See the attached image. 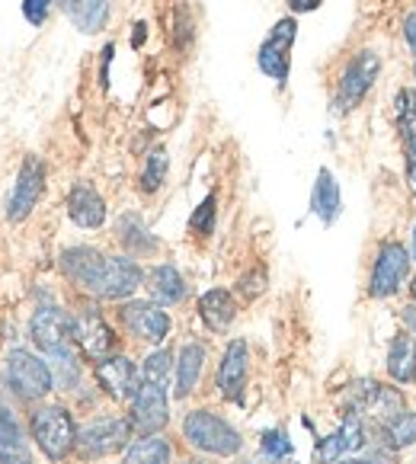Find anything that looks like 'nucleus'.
Returning <instances> with one entry per match:
<instances>
[{
  "instance_id": "f257e3e1",
  "label": "nucleus",
  "mask_w": 416,
  "mask_h": 464,
  "mask_svg": "<svg viewBox=\"0 0 416 464\" xmlns=\"http://www.w3.org/2000/svg\"><path fill=\"white\" fill-rule=\"evenodd\" d=\"M183 439L192 445V449L205 451V455H215V458H231L244 449V439L240 432L227 423L225 417L212 413V410H189L183 417Z\"/></svg>"
},
{
  "instance_id": "f03ea898",
  "label": "nucleus",
  "mask_w": 416,
  "mask_h": 464,
  "mask_svg": "<svg viewBox=\"0 0 416 464\" xmlns=\"http://www.w3.org/2000/svg\"><path fill=\"white\" fill-rule=\"evenodd\" d=\"M378 74H382V55L375 48H359L353 58L346 62V68L340 71V81H336V93H334V110L340 116L359 110L365 96L372 93Z\"/></svg>"
},
{
  "instance_id": "7ed1b4c3",
  "label": "nucleus",
  "mask_w": 416,
  "mask_h": 464,
  "mask_svg": "<svg viewBox=\"0 0 416 464\" xmlns=\"http://www.w3.org/2000/svg\"><path fill=\"white\" fill-rule=\"evenodd\" d=\"M33 439L48 461H64L77 449V423L62 403H48L33 413Z\"/></svg>"
},
{
  "instance_id": "20e7f679",
  "label": "nucleus",
  "mask_w": 416,
  "mask_h": 464,
  "mask_svg": "<svg viewBox=\"0 0 416 464\" xmlns=\"http://www.w3.org/2000/svg\"><path fill=\"white\" fill-rule=\"evenodd\" d=\"M410 250L401 240H382L375 246V260H372V273H369V298L375 301H388L407 285L410 279Z\"/></svg>"
},
{
  "instance_id": "39448f33",
  "label": "nucleus",
  "mask_w": 416,
  "mask_h": 464,
  "mask_svg": "<svg viewBox=\"0 0 416 464\" xmlns=\"http://www.w3.org/2000/svg\"><path fill=\"white\" fill-rule=\"evenodd\" d=\"M10 391L20 394L23 401H39L48 391H55V375H52V365L35 359L26 349H14L7 355V369H4Z\"/></svg>"
},
{
  "instance_id": "423d86ee",
  "label": "nucleus",
  "mask_w": 416,
  "mask_h": 464,
  "mask_svg": "<svg viewBox=\"0 0 416 464\" xmlns=\"http://www.w3.org/2000/svg\"><path fill=\"white\" fill-rule=\"evenodd\" d=\"M131 420L100 417L77 430V451L81 458H110L131 445Z\"/></svg>"
},
{
  "instance_id": "0eeeda50",
  "label": "nucleus",
  "mask_w": 416,
  "mask_h": 464,
  "mask_svg": "<svg viewBox=\"0 0 416 464\" xmlns=\"http://www.w3.org/2000/svg\"><path fill=\"white\" fill-rule=\"evenodd\" d=\"M295 39H298V23H295V16H285V20H279L273 29H269V35L263 39V45H259V52H256L259 71H263L269 81L279 83V87L288 83Z\"/></svg>"
},
{
  "instance_id": "6e6552de",
  "label": "nucleus",
  "mask_w": 416,
  "mask_h": 464,
  "mask_svg": "<svg viewBox=\"0 0 416 464\" xmlns=\"http://www.w3.org/2000/svg\"><path fill=\"white\" fill-rule=\"evenodd\" d=\"M119 321L129 330V336L148 343V346H160L170 336V314L164 311V304L158 301H125L119 307Z\"/></svg>"
},
{
  "instance_id": "1a4fd4ad",
  "label": "nucleus",
  "mask_w": 416,
  "mask_h": 464,
  "mask_svg": "<svg viewBox=\"0 0 416 464\" xmlns=\"http://www.w3.org/2000/svg\"><path fill=\"white\" fill-rule=\"evenodd\" d=\"M131 430L138 436H158L170 423V401H167V384L141 382V388L131 397Z\"/></svg>"
},
{
  "instance_id": "9d476101",
  "label": "nucleus",
  "mask_w": 416,
  "mask_h": 464,
  "mask_svg": "<svg viewBox=\"0 0 416 464\" xmlns=\"http://www.w3.org/2000/svg\"><path fill=\"white\" fill-rule=\"evenodd\" d=\"M29 336L33 343L42 349V353H62V349L71 346L74 340V317L64 311V307L55 304H45V307H35L33 321H29Z\"/></svg>"
},
{
  "instance_id": "9b49d317",
  "label": "nucleus",
  "mask_w": 416,
  "mask_h": 464,
  "mask_svg": "<svg viewBox=\"0 0 416 464\" xmlns=\"http://www.w3.org/2000/svg\"><path fill=\"white\" fill-rule=\"evenodd\" d=\"M369 445V432L362 423L359 413H343V423L336 426L330 436L317 439L314 445V461L317 464H336L340 458H349Z\"/></svg>"
},
{
  "instance_id": "f8f14e48",
  "label": "nucleus",
  "mask_w": 416,
  "mask_h": 464,
  "mask_svg": "<svg viewBox=\"0 0 416 464\" xmlns=\"http://www.w3.org/2000/svg\"><path fill=\"white\" fill-rule=\"evenodd\" d=\"M42 192H45V164H42L35 154H26L20 173H16L14 192L7 198V218L23 221L33 215V208L39 205Z\"/></svg>"
},
{
  "instance_id": "ddd939ff",
  "label": "nucleus",
  "mask_w": 416,
  "mask_h": 464,
  "mask_svg": "<svg viewBox=\"0 0 416 464\" xmlns=\"http://www.w3.org/2000/svg\"><path fill=\"white\" fill-rule=\"evenodd\" d=\"M93 375L96 384L102 388V394L112 397V401H131L135 391L141 388V372L135 369V362H131L129 355H119V353L100 359Z\"/></svg>"
},
{
  "instance_id": "4468645a",
  "label": "nucleus",
  "mask_w": 416,
  "mask_h": 464,
  "mask_svg": "<svg viewBox=\"0 0 416 464\" xmlns=\"http://www.w3.org/2000/svg\"><path fill=\"white\" fill-rule=\"evenodd\" d=\"M148 279L144 269L135 263V256H106V266H102L100 285H96V298L106 301H125L138 292V285Z\"/></svg>"
},
{
  "instance_id": "2eb2a0df",
  "label": "nucleus",
  "mask_w": 416,
  "mask_h": 464,
  "mask_svg": "<svg viewBox=\"0 0 416 464\" xmlns=\"http://www.w3.org/2000/svg\"><path fill=\"white\" fill-rule=\"evenodd\" d=\"M74 343L83 349L87 359L100 362V359L112 355V349H116V334H112V327L96 307H83L74 317Z\"/></svg>"
},
{
  "instance_id": "dca6fc26",
  "label": "nucleus",
  "mask_w": 416,
  "mask_h": 464,
  "mask_svg": "<svg viewBox=\"0 0 416 464\" xmlns=\"http://www.w3.org/2000/svg\"><path fill=\"white\" fill-rule=\"evenodd\" d=\"M58 266H62L64 279L74 282L77 288H83V292L96 295V285H100V276H102V266H106V253H100L96 246H68V250L62 253V260H58Z\"/></svg>"
},
{
  "instance_id": "f3484780",
  "label": "nucleus",
  "mask_w": 416,
  "mask_h": 464,
  "mask_svg": "<svg viewBox=\"0 0 416 464\" xmlns=\"http://www.w3.org/2000/svg\"><path fill=\"white\" fill-rule=\"evenodd\" d=\"M247 375H250V346L247 340H231L218 362V394L225 401H240L247 391Z\"/></svg>"
},
{
  "instance_id": "a211bd4d",
  "label": "nucleus",
  "mask_w": 416,
  "mask_h": 464,
  "mask_svg": "<svg viewBox=\"0 0 416 464\" xmlns=\"http://www.w3.org/2000/svg\"><path fill=\"white\" fill-rule=\"evenodd\" d=\"M384 372L394 384L401 388H410L416 384V336L410 330L397 334L394 340L388 343V355H384Z\"/></svg>"
},
{
  "instance_id": "6ab92c4d",
  "label": "nucleus",
  "mask_w": 416,
  "mask_h": 464,
  "mask_svg": "<svg viewBox=\"0 0 416 464\" xmlns=\"http://www.w3.org/2000/svg\"><path fill=\"white\" fill-rule=\"evenodd\" d=\"M68 215L77 227L96 231L106 225V202L90 183H74V189L68 192Z\"/></svg>"
},
{
  "instance_id": "aec40b11",
  "label": "nucleus",
  "mask_w": 416,
  "mask_h": 464,
  "mask_svg": "<svg viewBox=\"0 0 416 464\" xmlns=\"http://www.w3.org/2000/svg\"><path fill=\"white\" fill-rule=\"evenodd\" d=\"M311 212H314V218L321 221L324 227H330L343 215L340 183H336V177L327 170V167H321V170H317L314 189H311Z\"/></svg>"
},
{
  "instance_id": "412c9836",
  "label": "nucleus",
  "mask_w": 416,
  "mask_h": 464,
  "mask_svg": "<svg viewBox=\"0 0 416 464\" xmlns=\"http://www.w3.org/2000/svg\"><path fill=\"white\" fill-rule=\"evenodd\" d=\"M148 292H150V301L173 307V304H179V301H186L189 285H186L183 273H179L173 263H158V266L148 273Z\"/></svg>"
},
{
  "instance_id": "4be33fe9",
  "label": "nucleus",
  "mask_w": 416,
  "mask_h": 464,
  "mask_svg": "<svg viewBox=\"0 0 416 464\" xmlns=\"http://www.w3.org/2000/svg\"><path fill=\"white\" fill-rule=\"evenodd\" d=\"M198 317L205 321V327L221 334L234 324L237 317V301L227 288H208V292L198 298Z\"/></svg>"
},
{
  "instance_id": "5701e85b",
  "label": "nucleus",
  "mask_w": 416,
  "mask_h": 464,
  "mask_svg": "<svg viewBox=\"0 0 416 464\" xmlns=\"http://www.w3.org/2000/svg\"><path fill=\"white\" fill-rule=\"evenodd\" d=\"M205 359H208V353H205L202 343H186L183 349H179V359H177V391L173 394L183 401V397H189L192 391L198 388V382H202V372H205Z\"/></svg>"
},
{
  "instance_id": "b1692460",
  "label": "nucleus",
  "mask_w": 416,
  "mask_h": 464,
  "mask_svg": "<svg viewBox=\"0 0 416 464\" xmlns=\"http://www.w3.org/2000/svg\"><path fill=\"white\" fill-rule=\"evenodd\" d=\"M0 464H33V455L23 442L20 423L4 403H0Z\"/></svg>"
},
{
  "instance_id": "393cba45",
  "label": "nucleus",
  "mask_w": 416,
  "mask_h": 464,
  "mask_svg": "<svg viewBox=\"0 0 416 464\" xmlns=\"http://www.w3.org/2000/svg\"><path fill=\"white\" fill-rule=\"evenodd\" d=\"M116 234L125 250H129V256H150V253L160 250V240L144 227V221L138 215H122L116 225Z\"/></svg>"
},
{
  "instance_id": "a878e982",
  "label": "nucleus",
  "mask_w": 416,
  "mask_h": 464,
  "mask_svg": "<svg viewBox=\"0 0 416 464\" xmlns=\"http://www.w3.org/2000/svg\"><path fill=\"white\" fill-rule=\"evenodd\" d=\"M122 464H173V445L164 436H141L125 449Z\"/></svg>"
},
{
  "instance_id": "bb28decb",
  "label": "nucleus",
  "mask_w": 416,
  "mask_h": 464,
  "mask_svg": "<svg viewBox=\"0 0 416 464\" xmlns=\"http://www.w3.org/2000/svg\"><path fill=\"white\" fill-rule=\"evenodd\" d=\"M375 432L394 451L413 449V445H416V410H403L401 417H394L391 423H384V426L375 423Z\"/></svg>"
},
{
  "instance_id": "cd10ccee",
  "label": "nucleus",
  "mask_w": 416,
  "mask_h": 464,
  "mask_svg": "<svg viewBox=\"0 0 416 464\" xmlns=\"http://www.w3.org/2000/svg\"><path fill=\"white\" fill-rule=\"evenodd\" d=\"M110 14H112L110 0H81L68 14V20L74 23L81 33H102L106 23H110Z\"/></svg>"
},
{
  "instance_id": "c85d7f7f",
  "label": "nucleus",
  "mask_w": 416,
  "mask_h": 464,
  "mask_svg": "<svg viewBox=\"0 0 416 464\" xmlns=\"http://www.w3.org/2000/svg\"><path fill=\"white\" fill-rule=\"evenodd\" d=\"M167 173H170V154H167L164 148H154L148 158H144L141 177H138V186H141L144 196H154V192L167 183Z\"/></svg>"
},
{
  "instance_id": "c756f323",
  "label": "nucleus",
  "mask_w": 416,
  "mask_h": 464,
  "mask_svg": "<svg viewBox=\"0 0 416 464\" xmlns=\"http://www.w3.org/2000/svg\"><path fill=\"white\" fill-rule=\"evenodd\" d=\"M52 375H55L58 391H74L77 384H81V362H77V355L71 353V349L55 353V369H52Z\"/></svg>"
},
{
  "instance_id": "7c9ffc66",
  "label": "nucleus",
  "mask_w": 416,
  "mask_h": 464,
  "mask_svg": "<svg viewBox=\"0 0 416 464\" xmlns=\"http://www.w3.org/2000/svg\"><path fill=\"white\" fill-rule=\"evenodd\" d=\"M403 410H407V401H403L401 388H391V384H384L382 394H378V403L372 407V417H375L378 426L391 423L394 417H401Z\"/></svg>"
},
{
  "instance_id": "2f4dec72",
  "label": "nucleus",
  "mask_w": 416,
  "mask_h": 464,
  "mask_svg": "<svg viewBox=\"0 0 416 464\" xmlns=\"http://www.w3.org/2000/svg\"><path fill=\"white\" fill-rule=\"evenodd\" d=\"M394 112H397V131H401V135H413L416 131V87L397 90Z\"/></svg>"
},
{
  "instance_id": "473e14b6",
  "label": "nucleus",
  "mask_w": 416,
  "mask_h": 464,
  "mask_svg": "<svg viewBox=\"0 0 416 464\" xmlns=\"http://www.w3.org/2000/svg\"><path fill=\"white\" fill-rule=\"evenodd\" d=\"M170 369H173V355L170 349H154L141 362V382H150V384H167L170 378Z\"/></svg>"
},
{
  "instance_id": "72a5a7b5",
  "label": "nucleus",
  "mask_w": 416,
  "mask_h": 464,
  "mask_svg": "<svg viewBox=\"0 0 416 464\" xmlns=\"http://www.w3.org/2000/svg\"><path fill=\"white\" fill-rule=\"evenodd\" d=\"M215 218H218V196L208 192V196L198 202L196 212H192L189 231H196L198 237H208V234H215Z\"/></svg>"
},
{
  "instance_id": "f704fd0d",
  "label": "nucleus",
  "mask_w": 416,
  "mask_h": 464,
  "mask_svg": "<svg viewBox=\"0 0 416 464\" xmlns=\"http://www.w3.org/2000/svg\"><path fill=\"white\" fill-rule=\"evenodd\" d=\"M259 451H263L266 461H288L292 451H295V445L282 430H266L263 436H259Z\"/></svg>"
},
{
  "instance_id": "c9c22d12",
  "label": "nucleus",
  "mask_w": 416,
  "mask_h": 464,
  "mask_svg": "<svg viewBox=\"0 0 416 464\" xmlns=\"http://www.w3.org/2000/svg\"><path fill=\"white\" fill-rule=\"evenodd\" d=\"M52 7H55V0H23V16L29 26H45Z\"/></svg>"
},
{
  "instance_id": "e433bc0d",
  "label": "nucleus",
  "mask_w": 416,
  "mask_h": 464,
  "mask_svg": "<svg viewBox=\"0 0 416 464\" xmlns=\"http://www.w3.org/2000/svg\"><path fill=\"white\" fill-rule=\"evenodd\" d=\"M173 29H177V48H186L192 42V16L186 7L177 10V20H173Z\"/></svg>"
},
{
  "instance_id": "4c0bfd02",
  "label": "nucleus",
  "mask_w": 416,
  "mask_h": 464,
  "mask_svg": "<svg viewBox=\"0 0 416 464\" xmlns=\"http://www.w3.org/2000/svg\"><path fill=\"white\" fill-rule=\"evenodd\" d=\"M237 288L247 295V298H256L263 288H266V273L263 269H256V273H250V276H244V279L237 282Z\"/></svg>"
},
{
  "instance_id": "58836bf2",
  "label": "nucleus",
  "mask_w": 416,
  "mask_h": 464,
  "mask_svg": "<svg viewBox=\"0 0 416 464\" xmlns=\"http://www.w3.org/2000/svg\"><path fill=\"white\" fill-rule=\"evenodd\" d=\"M401 144H403V158H407V179L416 189V131L413 135H401Z\"/></svg>"
},
{
  "instance_id": "ea45409f",
  "label": "nucleus",
  "mask_w": 416,
  "mask_h": 464,
  "mask_svg": "<svg viewBox=\"0 0 416 464\" xmlns=\"http://www.w3.org/2000/svg\"><path fill=\"white\" fill-rule=\"evenodd\" d=\"M401 29H403V39H407V48H410V55H413V64H416V10L403 14Z\"/></svg>"
},
{
  "instance_id": "a19ab883",
  "label": "nucleus",
  "mask_w": 416,
  "mask_h": 464,
  "mask_svg": "<svg viewBox=\"0 0 416 464\" xmlns=\"http://www.w3.org/2000/svg\"><path fill=\"white\" fill-rule=\"evenodd\" d=\"M112 55H116V45L102 48V64H100V83H102V87L110 83V62H112Z\"/></svg>"
},
{
  "instance_id": "79ce46f5",
  "label": "nucleus",
  "mask_w": 416,
  "mask_h": 464,
  "mask_svg": "<svg viewBox=\"0 0 416 464\" xmlns=\"http://www.w3.org/2000/svg\"><path fill=\"white\" fill-rule=\"evenodd\" d=\"M288 4V10L292 14H311V10H317L324 4V0H285Z\"/></svg>"
},
{
  "instance_id": "37998d69",
  "label": "nucleus",
  "mask_w": 416,
  "mask_h": 464,
  "mask_svg": "<svg viewBox=\"0 0 416 464\" xmlns=\"http://www.w3.org/2000/svg\"><path fill=\"white\" fill-rule=\"evenodd\" d=\"M401 321H403V327H407L410 334L416 336V304H413V301L401 307Z\"/></svg>"
},
{
  "instance_id": "c03bdc74",
  "label": "nucleus",
  "mask_w": 416,
  "mask_h": 464,
  "mask_svg": "<svg viewBox=\"0 0 416 464\" xmlns=\"http://www.w3.org/2000/svg\"><path fill=\"white\" fill-rule=\"evenodd\" d=\"M148 39V26H144V23H138L135 26V35H131V45L135 48H141V42Z\"/></svg>"
},
{
  "instance_id": "a18cd8bd",
  "label": "nucleus",
  "mask_w": 416,
  "mask_h": 464,
  "mask_svg": "<svg viewBox=\"0 0 416 464\" xmlns=\"http://www.w3.org/2000/svg\"><path fill=\"white\" fill-rule=\"evenodd\" d=\"M336 464H375V461H372V458H353L349 455V458H340Z\"/></svg>"
},
{
  "instance_id": "49530a36",
  "label": "nucleus",
  "mask_w": 416,
  "mask_h": 464,
  "mask_svg": "<svg viewBox=\"0 0 416 464\" xmlns=\"http://www.w3.org/2000/svg\"><path fill=\"white\" fill-rule=\"evenodd\" d=\"M77 4H81V0H55V7H62L64 14H71V10H74Z\"/></svg>"
},
{
  "instance_id": "de8ad7c7",
  "label": "nucleus",
  "mask_w": 416,
  "mask_h": 464,
  "mask_svg": "<svg viewBox=\"0 0 416 464\" xmlns=\"http://www.w3.org/2000/svg\"><path fill=\"white\" fill-rule=\"evenodd\" d=\"M410 260L416 263V225H413V231H410Z\"/></svg>"
},
{
  "instance_id": "09e8293b",
  "label": "nucleus",
  "mask_w": 416,
  "mask_h": 464,
  "mask_svg": "<svg viewBox=\"0 0 416 464\" xmlns=\"http://www.w3.org/2000/svg\"><path fill=\"white\" fill-rule=\"evenodd\" d=\"M410 298H413V304H416V279H410Z\"/></svg>"
},
{
  "instance_id": "8fccbe9b",
  "label": "nucleus",
  "mask_w": 416,
  "mask_h": 464,
  "mask_svg": "<svg viewBox=\"0 0 416 464\" xmlns=\"http://www.w3.org/2000/svg\"><path fill=\"white\" fill-rule=\"evenodd\" d=\"M240 464H263V461H240ZM269 464H282V461H269Z\"/></svg>"
},
{
  "instance_id": "3c124183",
  "label": "nucleus",
  "mask_w": 416,
  "mask_h": 464,
  "mask_svg": "<svg viewBox=\"0 0 416 464\" xmlns=\"http://www.w3.org/2000/svg\"><path fill=\"white\" fill-rule=\"evenodd\" d=\"M413 81H416V64H413Z\"/></svg>"
}]
</instances>
